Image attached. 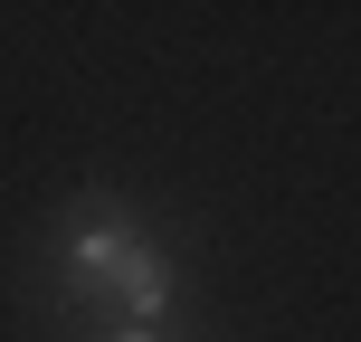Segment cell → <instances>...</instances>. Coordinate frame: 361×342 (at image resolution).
<instances>
[{"label":"cell","instance_id":"cell-3","mask_svg":"<svg viewBox=\"0 0 361 342\" xmlns=\"http://www.w3.org/2000/svg\"><path fill=\"white\" fill-rule=\"evenodd\" d=\"M114 342H171V333H152V324H124V333H114Z\"/></svg>","mask_w":361,"mask_h":342},{"label":"cell","instance_id":"cell-2","mask_svg":"<svg viewBox=\"0 0 361 342\" xmlns=\"http://www.w3.org/2000/svg\"><path fill=\"white\" fill-rule=\"evenodd\" d=\"M171 295H180V267H171V248H162V238H152V248L124 267V286H114V314H105V324H114V333H124V324H152V333H162Z\"/></svg>","mask_w":361,"mask_h":342},{"label":"cell","instance_id":"cell-1","mask_svg":"<svg viewBox=\"0 0 361 342\" xmlns=\"http://www.w3.org/2000/svg\"><path fill=\"white\" fill-rule=\"evenodd\" d=\"M143 248H152V228L133 219L124 190H76L67 209H57V228H48V305L67 314V324L114 314V286H124V267Z\"/></svg>","mask_w":361,"mask_h":342}]
</instances>
